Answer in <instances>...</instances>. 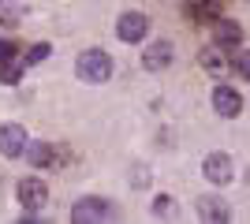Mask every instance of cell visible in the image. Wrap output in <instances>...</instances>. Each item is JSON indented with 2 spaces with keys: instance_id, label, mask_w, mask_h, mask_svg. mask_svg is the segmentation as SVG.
Returning <instances> with one entry per match:
<instances>
[{
  "instance_id": "3",
  "label": "cell",
  "mask_w": 250,
  "mask_h": 224,
  "mask_svg": "<svg viewBox=\"0 0 250 224\" xmlns=\"http://www.w3.org/2000/svg\"><path fill=\"white\" fill-rule=\"evenodd\" d=\"M116 209L108 198H83V202L71 205V221L75 224H101V221H112Z\"/></svg>"
},
{
  "instance_id": "19",
  "label": "cell",
  "mask_w": 250,
  "mask_h": 224,
  "mask_svg": "<svg viewBox=\"0 0 250 224\" xmlns=\"http://www.w3.org/2000/svg\"><path fill=\"white\" fill-rule=\"evenodd\" d=\"M15 53H19V45H15V41H8V38H0V60H11Z\"/></svg>"
},
{
  "instance_id": "15",
  "label": "cell",
  "mask_w": 250,
  "mask_h": 224,
  "mask_svg": "<svg viewBox=\"0 0 250 224\" xmlns=\"http://www.w3.org/2000/svg\"><path fill=\"white\" fill-rule=\"evenodd\" d=\"M49 53H52V45H49V41H38V45H30V49H26L22 64H42V60H49Z\"/></svg>"
},
{
  "instance_id": "6",
  "label": "cell",
  "mask_w": 250,
  "mask_h": 224,
  "mask_svg": "<svg viewBox=\"0 0 250 224\" xmlns=\"http://www.w3.org/2000/svg\"><path fill=\"white\" fill-rule=\"evenodd\" d=\"M26 127H22V123H0V153H4V157H22V153H26Z\"/></svg>"
},
{
  "instance_id": "11",
  "label": "cell",
  "mask_w": 250,
  "mask_h": 224,
  "mask_svg": "<svg viewBox=\"0 0 250 224\" xmlns=\"http://www.w3.org/2000/svg\"><path fill=\"white\" fill-rule=\"evenodd\" d=\"M213 38H217L220 49H239L243 45V26L231 19H217L213 22Z\"/></svg>"
},
{
  "instance_id": "10",
  "label": "cell",
  "mask_w": 250,
  "mask_h": 224,
  "mask_svg": "<svg viewBox=\"0 0 250 224\" xmlns=\"http://www.w3.org/2000/svg\"><path fill=\"white\" fill-rule=\"evenodd\" d=\"M213 108H217L224 120H235L243 112V97L235 94L231 86H217V90H213Z\"/></svg>"
},
{
  "instance_id": "12",
  "label": "cell",
  "mask_w": 250,
  "mask_h": 224,
  "mask_svg": "<svg viewBox=\"0 0 250 224\" xmlns=\"http://www.w3.org/2000/svg\"><path fill=\"white\" fill-rule=\"evenodd\" d=\"M198 217L209 221V224H224V221H231V209L220 202V198H213V194H202L198 198Z\"/></svg>"
},
{
  "instance_id": "14",
  "label": "cell",
  "mask_w": 250,
  "mask_h": 224,
  "mask_svg": "<svg viewBox=\"0 0 250 224\" xmlns=\"http://www.w3.org/2000/svg\"><path fill=\"white\" fill-rule=\"evenodd\" d=\"M22 60H15V56H11V60H0V82L4 86H15V82H22Z\"/></svg>"
},
{
  "instance_id": "13",
  "label": "cell",
  "mask_w": 250,
  "mask_h": 224,
  "mask_svg": "<svg viewBox=\"0 0 250 224\" xmlns=\"http://www.w3.org/2000/svg\"><path fill=\"white\" fill-rule=\"evenodd\" d=\"M198 56H202V67H206L213 79H224V75L231 71V64L224 60V56H220V45H206Z\"/></svg>"
},
{
  "instance_id": "16",
  "label": "cell",
  "mask_w": 250,
  "mask_h": 224,
  "mask_svg": "<svg viewBox=\"0 0 250 224\" xmlns=\"http://www.w3.org/2000/svg\"><path fill=\"white\" fill-rule=\"evenodd\" d=\"M153 217H176L172 194H157V198H153Z\"/></svg>"
},
{
  "instance_id": "17",
  "label": "cell",
  "mask_w": 250,
  "mask_h": 224,
  "mask_svg": "<svg viewBox=\"0 0 250 224\" xmlns=\"http://www.w3.org/2000/svg\"><path fill=\"white\" fill-rule=\"evenodd\" d=\"M231 71L243 75V79H250V53H235V60H231Z\"/></svg>"
},
{
  "instance_id": "8",
  "label": "cell",
  "mask_w": 250,
  "mask_h": 224,
  "mask_svg": "<svg viewBox=\"0 0 250 224\" xmlns=\"http://www.w3.org/2000/svg\"><path fill=\"white\" fill-rule=\"evenodd\" d=\"M172 56H176V45L168 41V38H161V41L146 45V53H142V67L157 75V71H165V67L172 64Z\"/></svg>"
},
{
  "instance_id": "9",
  "label": "cell",
  "mask_w": 250,
  "mask_h": 224,
  "mask_svg": "<svg viewBox=\"0 0 250 224\" xmlns=\"http://www.w3.org/2000/svg\"><path fill=\"white\" fill-rule=\"evenodd\" d=\"M220 11H224V4L220 0H187L183 4V15H187L194 26H206V22H217Z\"/></svg>"
},
{
  "instance_id": "2",
  "label": "cell",
  "mask_w": 250,
  "mask_h": 224,
  "mask_svg": "<svg viewBox=\"0 0 250 224\" xmlns=\"http://www.w3.org/2000/svg\"><path fill=\"white\" fill-rule=\"evenodd\" d=\"M26 161H30L34 168H63L67 164V149L56 146V142H26Z\"/></svg>"
},
{
  "instance_id": "18",
  "label": "cell",
  "mask_w": 250,
  "mask_h": 224,
  "mask_svg": "<svg viewBox=\"0 0 250 224\" xmlns=\"http://www.w3.org/2000/svg\"><path fill=\"white\" fill-rule=\"evenodd\" d=\"M19 15H22L19 8H8V11H0V26H4V30H15V26H19Z\"/></svg>"
},
{
  "instance_id": "1",
  "label": "cell",
  "mask_w": 250,
  "mask_h": 224,
  "mask_svg": "<svg viewBox=\"0 0 250 224\" xmlns=\"http://www.w3.org/2000/svg\"><path fill=\"white\" fill-rule=\"evenodd\" d=\"M75 75H79V82L86 86H101L112 79V56L104 53V49H86V53H79V60H75Z\"/></svg>"
},
{
  "instance_id": "7",
  "label": "cell",
  "mask_w": 250,
  "mask_h": 224,
  "mask_svg": "<svg viewBox=\"0 0 250 224\" xmlns=\"http://www.w3.org/2000/svg\"><path fill=\"white\" fill-rule=\"evenodd\" d=\"M19 202H22V209L38 213V209L49 202V187H45L38 176H26V180H19Z\"/></svg>"
},
{
  "instance_id": "5",
  "label": "cell",
  "mask_w": 250,
  "mask_h": 224,
  "mask_svg": "<svg viewBox=\"0 0 250 224\" xmlns=\"http://www.w3.org/2000/svg\"><path fill=\"white\" fill-rule=\"evenodd\" d=\"M202 176H206L209 183H217V187H224V183L235 180V164H231L228 153H206V161H202Z\"/></svg>"
},
{
  "instance_id": "4",
  "label": "cell",
  "mask_w": 250,
  "mask_h": 224,
  "mask_svg": "<svg viewBox=\"0 0 250 224\" xmlns=\"http://www.w3.org/2000/svg\"><path fill=\"white\" fill-rule=\"evenodd\" d=\"M146 34H149V15H142V11H124L120 22H116V38H120L124 45L142 41Z\"/></svg>"
}]
</instances>
